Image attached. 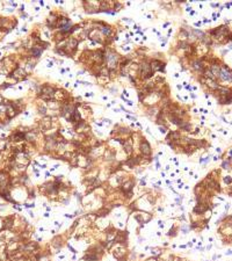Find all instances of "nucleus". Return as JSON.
Listing matches in <instances>:
<instances>
[{"mask_svg": "<svg viewBox=\"0 0 232 261\" xmlns=\"http://www.w3.org/2000/svg\"><path fill=\"white\" fill-rule=\"evenodd\" d=\"M41 54H42V48L40 47H34L33 49H31V55H33L34 57H40Z\"/></svg>", "mask_w": 232, "mask_h": 261, "instance_id": "nucleus-7", "label": "nucleus"}, {"mask_svg": "<svg viewBox=\"0 0 232 261\" xmlns=\"http://www.w3.org/2000/svg\"><path fill=\"white\" fill-rule=\"evenodd\" d=\"M124 149H125V151H127V153H130L131 152V150H132V143H131V141H127L124 143Z\"/></svg>", "mask_w": 232, "mask_h": 261, "instance_id": "nucleus-10", "label": "nucleus"}, {"mask_svg": "<svg viewBox=\"0 0 232 261\" xmlns=\"http://www.w3.org/2000/svg\"><path fill=\"white\" fill-rule=\"evenodd\" d=\"M219 78L224 81H230L232 80V72H230V70L228 67L223 66L221 69V72H219Z\"/></svg>", "mask_w": 232, "mask_h": 261, "instance_id": "nucleus-1", "label": "nucleus"}, {"mask_svg": "<svg viewBox=\"0 0 232 261\" xmlns=\"http://www.w3.org/2000/svg\"><path fill=\"white\" fill-rule=\"evenodd\" d=\"M207 84H208V86L212 87V88H217V85H216V83L212 79H207Z\"/></svg>", "mask_w": 232, "mask_h": 261, "instance_id": "nucleus-13", "label": "nucleus"}, {"mask_svg": "<svg viewBox=\"0 0 232 261\" xmlns=\"http://www.w3.org/2000/svg\"><path fill=\"white\" fill-rule=\"evenodd\" d=\"M101 31H102V34H104V35H109V34H110V29L107 28V27L101 28Z\"/></svg>", "mask_w": 232, "mask_h": 261, "instance_id": "nucleus-16", "label": "nucleus"}, {"mask_svg": "<svg viewBox=\"0 0 232 261\" xmlns=\"http://www.w3.org/2000/svg\"><path fill=\"white\" fill-rule=\"evenodd\" d=\"M23 138H26V135L23 132H15V134L12 136V139L14 142H20V141H23Z\"/></svg>", "mask_w": 232, "mask_h": 261, "instance_id": "nucleus-6", "label": "nucleus"}, {"mask_svg": "<svg viewBox=\"0 0 232 261\" xmlns=\"http://www.w3.org/2000/svg\"><path fill=\"white\" fill-rule=\"evenodd\" d=\"M224 181H225V183H231V182H232L231 176H225V177H224Z\"/></svg>", "mask_w": 232, "mask_h": 261, "instance_id": "nucleus-17", "label": "nucleus"}, {"mask_svg": "<svg viewBox=\"0 0 232 261\" xmlns=\"http://www.w3.org/2000/svg\"><path fill=\"white\" fill-rule=\"evenodd\" d=\"M13 224V218L12 217H6L3 221V228H10Z\"/></svg>", "mask_w": 232, "mask_h": 261, "instance_id": "nucleus-9", "label": "nucleus"}, {"mask_svg": "<svg viewBox=\"0 0 232 261\" xmlns=\"http://www.w3.org/2000/svg\"><path fill=\"white\" fill-rule=\"evenodd\" d=\"M223 167L225 168V170H228V167H229V163H226V161H224V164H223Z\"/></svg>", "mask_w": 232, "mask_h": 261, "instance_id": "nucleus-18", "label": "nucleus"}, {"mask_svg": "<svg viewBox=\"0 0 232 261\" xmlns=\"http://www.w3.org/2000/svg\"><path fill=\"white\" fill-rule=\"evenodd\" d=\"M194 67H195L196 70H200V71L203 70V67H202V64L200 63V62H195V63H194Z\"/></svg>", "mask_w": 232, "mask_h": 261, "instance_id": "nucleus-15", "label": "nucleus"}, {"mask_svg": "<svg viewBox=\"0 0 232 261\" xmlns=\"http://www.w3.org/2000/svg\"><path fill=\"white\" fill-rule=\"evenodd\" d=\"M159 129H160V131H161V132H166V128H162V127H160V128H159Z\"/></svg>", "mask_w": 232, "mask_h": 261, "instance_id": "nucleus-19", "label": "nucleus"}, {"mask_svg": "<svg viewBox=\"0 0 232 261\" xmlns=\"http://www.w3.org/2000/svg\"><path fill=\"white\" fill-rule=\"evenodd\" d=\"M171 121L173 122L174 124H180V120H179V117H176V116H174V115H171Z\"/></svg>", "mask_w": 232, "mask_h": 261, "instance_id": "nucleus-14", "label": "nucleus"}, {"mask_svg": "<svg viewBox=\"0 0 232 261\" xmlns=\"http://www.w3.org/2000/svg\"><path fill=\"white\" fill-rule=\"evenodd\" d=\"M151 67L153 71H162L164 70V64L161 63V62H159V60H153L151 64Z\"/></svg>", "mask_w": 232, "mask_h": 261, "instance_id": "nucleus-5", "label": "nucleus"}, {"mask_svg": "<svg viewBox=\"0 0 232 261\" xmlns=\"http://www.w3.org/2000/svg\"><path fill=\"white\" fill-rule=\"evenodd\" d=\"M141 74L143 78H150L152 76V67L148 63H143L141 66Z\"/></svg>", "mask_w": 232, "mask_h": 261, "instance_id": "nucleus-2", "label": "nucleus"}, {"mask_svg": "<svg viewBox=\"0 0 232 261\" xmlns=\"http://www.w3.org/2000/svg\"><path fill=\"white\" fill-rule=\"evenodd\" d=\"M15 114H16V113H15V109H14L13 106H8V109L6 110L7 117H8V118H12V117H13Z\"/></svg>", "mask_w": 232, "mask_h": 261, "instance_id": "nucleus-8", "label": "nucleus"}, {"mask_svg": "<svg viewBox=\"0 0 232 261\" xmlns=\"http://www.w3.org/2000/svg\"><path fill=\"white\" fill-rule=\"evenodd\" d=\"M6 181H7V175L3 173V172H1V173H0V184H1V186H5Z\"/></svg>", "mask_w": 232, "mask_h": 261, "instance_id": "nucleus-11", "label": "nucleus"}, {"mask_svg": "<svg viewBox=\"0 0 232 261\" xmlns=\"http://www.w3.org/2000/svg\"><path fill=\"white\" fill-rule=\"evenodd\" d=\"M107 62H108V65L110 69H114L116 66V63H117V55L114 54V52H108L107 54Z\"/></svg>", "mask_w": 232, "mask_h": 261, "instance_id": "nucleus-3", "label": "nucleus"}, {"mask_svg": "<svg viewBox=\"0 0 232 261\" xmlns=\"http://www.w3.org/2000/svg\"><path fill=\"white\" fill-rule=\"evenodd\" d=\"M230 156H232V151H230Z\"/></svg>", "mask_w": 232, "mask_h": 261, "instance_id": "nucleus-20", "label": "nucleus"}, {"mask_svg": "<svg viewBox=\"0 0 232 261\" xmlns=\"http://www.w3.org/2000/svg\"><path fill=\"white\" fill-rule=\"evenodd\" d=\"M1 196H2L3 198H6L7 201L13 202V198L10 197V195H9V193H8V190H3L2 193H1Z\"/></svg>", "mask_w": 232, "mask_h": 261, "instance_id": "nucleus-12", "label": "nucleus"}, {"mask_svg": "<svg viewBox=\"0 0 232 261\" xmlns=\"http://www.w3.org/2000/svg\"><path fill=\"white\" fill-rule=\"evenodd\" d=\"M141 150H142V153L144 154V156H150V154H151V146H150V144H149L145 139L142 142Z\"/></svg>", "mask_w": 232, "mask_h": 261, "instance_id": "nucleus-4", "label": "nucleus"}]
</instances>
